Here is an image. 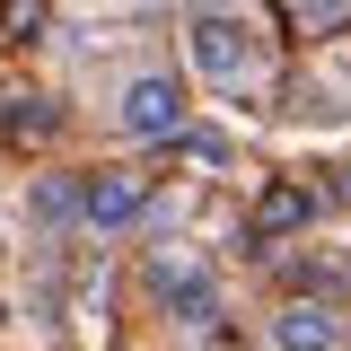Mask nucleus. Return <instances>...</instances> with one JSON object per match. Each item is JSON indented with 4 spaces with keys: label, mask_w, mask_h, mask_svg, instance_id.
I'll list each match as a JSON object with an SVG mask.
<instances>
[{
    "label": "nucleus",
    "mask_w": 351,
    "mask_h": 351,
    "mask_svg": "<svg viewBox=\"0 0 351 351\" xmlns=\"http://www.w3.org/2000/svg\"><path fill=\"white\" fill-rule=\"evenodd\" d=\"M184 62H193V80H211L219 97H237V88L263 80V36L246 18H228V9H193L184 18Z\"/></svg>",
    "instance_id": "1"
},
{
    "label": "nucleus",
    "mask_w": 351,
    "mask_h": 351,
    "mask_svg": "<svg viewBox=\"0 0 351 351\" xmlns=\"http://www.w3.org/2000/svg\"><path fill=\"white\" fill-rule=\"evenodd\" d=\"M114 132L123 141H176L184 132V80L176 71H132L114 88Z\"/></svg>",
    "instance_id": "2"
},
{
    "label": "nucleus",
    "mask_w": 351,
    "mask_h": 351,
    "mask_svg": "<svg viewBox=\"0 0 351 351\" xmlns=\"http://www.w3.org/2000/svg\"><path fill=\"white\" fill-rule=\"evenodd\" d=\"M141 281H149V299L167 307L176 325H211V316H219V281H211V263L176 255V246H158V255H149V272H141Z\"/></svg>",
    "instance_id": "3"
},
{
    "label": "nucleus",
    "mask_w": 351,
    "mask_h": 351,
    "mask_svg": "<svg viewBox=\"0 0 351 351\" xmlns=\"http://www.w3.org/2000/svg\"><path fill=\"white\" fill-rule=\"evenodd\" d=\"M141 211H149V176H141V167H97V176H80V228L123 237Z\"/></svg>",
    "instance_id": "4"
},
{
    "label": "nucleus",
    "mask_w": 351,
    "mask_h": 351,
    "mask_svg": "<svg viewBox=\"0 0 351 351\" xmlns=\"http://www.w3.org/2000/svg\"><path fill=\"white\" fill-rule=\"evenodd\" d=\"M272 351H343V316H334L325 299L272 307Z\"/></svg>",
    "instance_id": "5"
},
{
    "label": "nucleus",
    "mask_w": 351,
    "mask_h": 351,
    "mask_svg": "<svg viewBox=\"0 0 351 351\" xmlns=\"http://www.w3.org/2000/svg\"><path fill=\"white\" fill-rule=\"evenodd\" d=\"M307 211H316V193H307V184H272V193L255 202V237H281V228H299Z\"/></svg>",
    "instance_id": "6"
},
{
    "label": "nucleus",
    "mask_w": 351,
    "mask_h": 351,
    "mask_svg": "<svg viewBox=\"0 0 351 351\" xmlns=\"http://www.w3.org/2000/svg\"><path fill=\"white\" fill-rule=\"evenodd\" d=\"M290 18H299V36H343L351 0H290Z\"/></svg>",
    "instance_id": "7"
},
{
    "label": "nucleus",
    "mask_w": 351,
    "mask_h": 351,
    "mask_svg": "<svg viewBox=\"0 0 351 351\" xmlns=\"http://www.w3.org/2000/svg\"><path fill=\"white\" fill-rule=\"evenodd\" d=\"M36 211L44 219H80V184H71V176H44V184H36Z\"/></svg>",
    "instance_id": "8"
}]
</instances>
